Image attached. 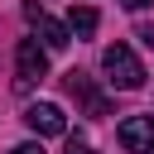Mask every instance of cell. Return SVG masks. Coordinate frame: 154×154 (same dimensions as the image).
I'll use <instances>...</instances> for the list:
<instances>
[{
	"instance_id": "cell-5",
	"label": "cell",
	"mask_w": 154,
	"mask_h": 154,
	"mask_svg": "<svg viewBox=\"0 0 154 154\" xmlns=\"http://www.w3.org/2000/svg\"><path fill=\"white\" fill-rule=\"evenodd\" d=\"M120 144H125V154H154V116H130V120H120Z\"/></svg>"
},
{
	"instance_id": "cell-3",
	"label": "cell",
	"mask_w": 154,
	"mask_h": 154,
	"mask_svg": "<svg viewBox=\"0 0 154 154\" xmlns=\"http://www.w3.org/2000/svg\"><path fill=\"white\" fill-rule=\"evenodd\" d=\"M24 19L34 24L38 43H43L48 53H63V48L72 43V29H67V24H58V19H53V14L43 10V5H34V0H29V5H24Z\"/></svg>"
},
{
	"instance_id": "cell-7",
	"label": "cell",
	"mask_w": 154,
	"mask_h": 154,
	"mask_svg": "<svg viewBox=\"0 0 154 154\" xmlns=\"http://www.w3.org/2000/svg\"><path fill=\"white\" fill-rule=\"evenodd\" d=\"M67 29H72L77 38H91V34H96V10H91V5H72V10H67Z\"/></svg>"
},
{
	"instance_id": "cell-4",
	"label": "cell",
	"mask_w": 154,
	"mask_h": 154,
	"mask_svg": "<svg viewBox=\"0 0 154 154\" xmlns=\"http://www.w3.org/2000/svg\"><path fill=\"white\" fill-rule=\"evenodd\" d=\"M24 125L38 135V140H53V135H67V116H63V106H53V101H34L29 111H24Z\"/></svg>"
},
{
	"instance_id": "cell-8",
	"label": "cell",
	"mask_w": 154,
	"mask_h": 154,
	"mask_svg": "<svg viewBox=\"0 0 154 154\" xmlns=\"http://www.w3.org/2000/svg\"><path fill=\"white\" fill-rule=\"evenodd\" d=\"M125 10H144V5H154V0H120Z\"/></svg>"
},
{
	"instance_id": "cell-1",
	"label": "cell",
	"mask_w": 154,
	"mask_h": 154,
	"mask_svg": "<svg viewBox=\"0 0 154 154\" xmlns=\"http://www.w3.org/2000/svg\"><path fill=\"white\" fill-rule=\"evenodd\" d=\"M101 72H106V82H111L116 91H140V87H144V63L135 58L130 43H111V48L101 53Z\"/></svg>"
},
{
	"instance_id": "cell-6",
	"label": "cell",
	"mask_w": 154,
	"mask_h": 154,
	"mask_svg": "<svg viewBox=\"0 0 154 154\" xmlns=\"http://www.w3.org/2000/svg\"><path fill=\"white\" fill-rule=\"evenodd\" d=\"M67 91H72V96H77V101L87 106V116H106V101H101V96L91 91V82H87V77L77 72V67L67 72Z\"/></svg>"
},
{
	"instance_id": "cell-9",
	"label": "cell",
	"mask_w": 154,
	"mask_h": 154,
	"mask_svg": "<svg viewBox=\"0 0 154 154\" xmlns=\"http://www.w3.org/2000/svg\"><path fill=\"white\" fill-rule=\"evenodd\" d=\"M10 154H43L38 144H19V149H10Z\"/></svg>"
},
{
	"instance_id": "cell-10",
	"label": "cell",
	"mask_w": 154,
	"mask_h": 154,
	"mask_svg": "<svg viewBox=\"0 0 154 154\" xmlns=\"http://www.w3.org/2000/svg\"><path fill=\"white\" fill-rule=\"evenodd\" d=\"M67 154H91V149H87V144H77V140H72V144H67Z\"/></svg>"
},
{
	"instance_id": "cell-2",
	"label": "cell",
	"mask_w": 154,
	"mask_h": 154,
	"mask_svg": "<svg viewBox=\"0 0 154 154\" xmlns=\"http://www.w3.org/2000/svg\"><path fill=\"white\" fill-rule=\"evenodd\" d=\"M48 77V48L38 38H19L14 48V91H34Z\"/></svg>"
}]
</instances>
